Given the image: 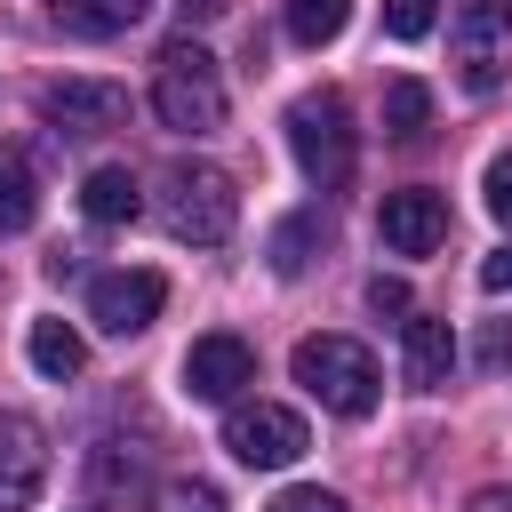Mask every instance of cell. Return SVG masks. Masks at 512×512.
Masks as SVG:
<instances>
[{
    "label": "cell",
    "instance_id": "17",
    "mask_svg": "<svg viewBox=\"0 0 512 512\" xmlns=\"http://www.w3.org/2000/svg\"><path fill=\"white\" fill-rule=\"evenodd\" d=\"M320 248H328V216H320V208H304V216H288V224L272 232V272H280V280H296Z\"/></svg>",
    "mask_w": 512,
    "mask_h": 512
},
{
    "label": "cell",
    "instance_id": "2",
    "mask_svg": "<svg viewBox=\"0 0 512 512\" xmlns=\"http://www.w3.org/2000/svg\"><path fill=\"white\" fill-rule=\"evenodd\" d=\"M152 112L176 136H216L224 128V72L200 40H168L152 64Z\"/></svg>",
    "mask_w": 512,
    "mask_h": 512
},
{
    "label": "cell",
    "instance_id": "22",
    "mask_svg": "<svg viewBox=\"0 0 512 512\" xmlns=\"http://www.w3.org/2000/svg\"><path fill=\"white\" fill-rule=\"evenodd\" d=\"M480 192H488V216H496V224H512V152H496V160H488Z\"/></svg>",
    "mask_w": 512,
    "mask_h": 512
},
{
    "label": "cell",
    "instance_id": "15",
    "mask_svg": "<svg viewBox=\"0 0 512 512\" xmlns=\"http://www.w3.org/2000/svg\"><path fill=\"white\" fill-rule=\"evenodd\" d=\"M32 216H40V176L16 144H0V232H32Z\"/></svg>",
    "mask_w": 512,
    "mask_h": 512
},
{
    "label": "cell",
    "instance_id": "23",
    "mask_svg": "<svg viewBox=\"0 0 512 512\" xmlns=\"http://www.w3.org/2000/svg\"><path fill=\"white\" fill-rule=\"evenodd\" d=\"M272 512H344V496L336 488H288V496H272Z\"/></svg>",
    "mask_w": 512,
    "mask_h": 512
},
{
    "label": "cell",
    "instance_id": "9",
    "mask_svg": "<svg viewBox=\"0 0 512 512\" xmlns=\"http://www.w3.org/2000/svg\"><path fill=\"white\" fill-rule=\"evenodd\" d=\"M40 112L64 128V136H104L128 120V88L120 80H48L40 88Z\"/></svg>",
    "mask_w": 512,
    "mask_h": 512
},
{
    "label": "cell",
    "instance_id": "13",
    "mask_svg": "<svg viewBox=\"0 0 512 512\" xmlns=\"http://www.w3.org/2000/svg\"><path fill=\"white\" fill-rule=\"evenodd\" d=\"M144 8L152 0H48V24L72 32V40H120V32L144 24Z\"/></svg>",
    "mask_w": 512,
    "mask_h": 512
},
{
    "label": "cell",
    "instance_id": "16",
    "mask_svg": "<svg viewBox=\"0 0 512 512\" xmlns=\"http://www.w3.org/2000/svg\"><path fill=\"white\" fill-rule=\"evenodd\" d=\"M24 352H32V368H40L48 384H64V376H80V360H88V344H80V328H64V320H32V336H24Z\"/></svg>",
    "mask_w": 512,
    "mask_h": 512
},
{
    "label": "cell",
    "instance_id": "1",
    "mask_svg": "<svg viewBox=\"0 0 512 512\" xmlns=\"http://www.w3.org/2000/svg\"><path fill=\"white\" fill-rule=\"evenodd\" d=\"M288 152H296L304 184L344 192V184H352V168H360V128H352V104H344L336 88H304V96L288 104Z\"/></svg>",
    "mask_w": 512,
    "mask_h": 512
},
{
    "label": "cell",
    "instance_id": "12",
    "mask_svg": "<svg viewBox=\"0 0 512 512\" xmlns=\"http://www.w3.org/2000/svg\"><path fill=\"white\" fill-rule=\"evenodd\" d=\"M400 368H408V384H416V392H440V384H448V368H456V336H448V320L408 312V320H400Z\"/></svg>",
    "mask_w": 512,
    "mask_h": 512
},
{
    "label": "cell",
    "instance_id": "5",
    "mask_svg": "<svg viewBox=\"0 0 512 512\" xmlns=\"http://www.w3.org/2000/svg\"><path fill=\"white\" fill-rule=\"evenodd\" d=\"M224 448H232L248 472H280V464H296V456L312 448V432H304V416H296V408L232 400V408H224Z\"/></svg>",
    "mask_w": 512,
    "mask_h": 512
},
{
    "label": "cell",
    "instance_id": "7",
    "mask_svg": "<svg viewBox=\"0 0 512 512\" xmlns=\"http://www.w3.org/2000/svg\"><path fill=\"white\" fill-rule=\"evenodd\" d=\"M160 304H168V280L144 272V264L96 272V280H88V320H96L104 336H144V328L160 320Z\"/></svg>",
    "mask_w": 512,
    "mask_h": 512
},
{
    "label": "cell",
    "instance_id": "8",
    "mask_svg": "<svg viewBox=\"0 0 512 512\" xmlns=\"http://www.w3.org/2000/svg\"><path fill=\"white\" fill-rule=\"evenodd\" d=\"M376 240H384L392 256H432V248L448 240V192H432V184L384 192V208H376Z\"/></svg>",
    "mask_w": 512,
    "mask_h": 512
},
{
    "label": "cell",
    "instance_id": "26",
    "mask_svg": "<svg viewBox=\"0 0 512 512\" xmlns=\"http://www.w3.org/2000/svg\"><path fill=\"white\" fill-rule=\"evenodd\" d=\"M480 360H488V368H512V328H488V336H480Z\"/></svg>",
    "mask_w": 512,
    "mask_h": 512
},
{
    "label": "cell",
    "instance_id": "25",
    "mask_svg": "<svg viewBox=\"0 0 512 512\" xmlns=\"http://www.w3.org/2000/svg\"><path fill=\"white\" fill-rule=\"evenodd\" d=\"M368 304L376 312H408V280H368Z\"/></svg>",
    "mask_w": 512,
    "mask_h": 512
},
{
    "label": "cell",
    "instance_id": "20",
    "mask_svg": "<svg viewBox=\"0 0 512 512\" xmlns=\"http://www.w3.org/2000/svg\"><path fill=\"white\" fill-rule=\"evenodd\" d=\"M432 16H440V0H384V32L392 40H424Z\"/></svg>",
    "mask_w": 512,
    "mask_h": 512
},
{
    "label": "cell",
    "instance_id": "24",
    "mask_svg": "<svg viewBox=\"0 0 512 512\" xmlns=\"http://www.w3.org/2000/svg\"><path fill=\"white\" fill-rule=\"evenodd\" d=\"M480 288H488V296H512V248H496V256L480 264Z\"/></svg>",
    "mask_w": 512,
    "mask_h": 512
},
{
    "label": "cell",
    "instance_id": "19",
    "mask_svg": "<svg viewBox=\"0 0 512 512\" xmlns=\"http://www.w3.org/2000/svg\"><path fill=\"white\" fill-rule=\"evenodd\" d=\"M352 24V0H288V40L296 48H328Z\"/></svg>",
    "mask_w": 512,
    "mask_h": 512
},
{
    "label": "cell",
    "instance_id": "6",
    "mask_svg": "<svg viewBox=\"0 0 512 512\" xmlns=\"http://www.w3.org/2000/svg\"><path fill=\"white\" fill-rule=\"evenodd\" d=\"M448 48H456V80H464L472 96H488V88L512 72V8H504V0H472V8L456 16Z\"/></svg>",
    "mask_w": 512,
    "mask_h": 512
},
{
    "label": "cell",
    "instance_id": "3",
    "mask_svg": "<svg viewBox=\"0 0 512 512\" xmlns=\"http://www.w3.org/2000/svg\"><path fill=\"white\" fill-rule=\"evenodd\" d=\"M160 224L176 240H192V248H224L232 224H240V184L224 168H208V160H176L160 176Z\"/></svg>",
    "mask_w": 512,
    "mask_h": 512
},
{
    "label": "cell",
    "instance_id": "11",
    "mask_svg": "<svg viewBox=\"0 0 512 512\" xmlns=\"http://www.w3.org/2000/svg\"><path fill=\"white\" fill-rule=\"evenodd\" d=\"M48 480V440L32 416H0V512H24Z\"/></svg>",
    "mask_w": 512,
    "mask_h": 512
},
{
    "label": "cell",
    "instance_id": "14",
    "mask_svg": "<svg viewBox=\"0 0 512 512\" xmlns=\"http://www.w3.org/2000/svg\"><path fill=\"white\" fill-rule=\"evenodd\" d=\"M80 208H88V224H136V216H144V192H136L128 168H88Z\"/></svg>",
    "mask_w": 512,
    "mask_h": 512
},
{
    "label": "cell",
    "instance_id": "27",
    "mask_svg": "<svg viewBox=\"0 0 512 512\" xmlns=\"http://www.w3.org/2000/svg\"><path fill=\"white\" fill-rule=\"evenodd\" d=\"M464 512H512V488H480V496H472Z\"/></svg>",
    "mask_w": 512,
    "mask_h": 512
},
{
    "label": "cell",
    "instance_id": "21",
    "mask_svg": "<svg viewBox=\"0 0 512 512\" xmlns=\"http://www.w3.org/2000/svg\"><path fill=\"white\" fill-rule=\"evenodd\" d=\"M160 512H224V496L208 480H176V488H160Z\"/></svg>",
    "mask_w": 512,
    "mask_h": 512
},
{
    "label": "cell",
    "instance_id": "18",
    "mask_svg": "<svg viewBox=\"0 0 512 512\" xmlns=\"http://www.w3.org/2000/svg\"><path fill=\"white\" fill-rule=\"evenodd\" d=\"M424 120H432V88H424V80H392V88H384V136H392V144H416Z\"/></svg>",
    "mask_w": 512,
    "mask_h": 512
},
{
    "label": "cell",
    "instance_id": "4",
    "mask_svg": "<svg viewBox=\"0 0 512 512\" xmlns=\"http://www.w3.org/2000/svg\"><path fill=\"white\" fill-rule=\"evenodd\" d=\"M288 368H296V384H304L328 416H368V408H376V392H384L376 352H368L360 336H304Z\"/></svg>",
    "mask_w": 512,
    "mask_h": 512
},
{
    "label": "cell",
    "instance_id": "10",
    "mask_svg": "<svg viewBox=\"0 0 512 512\" xmlns=\"http://www.w3.org/2000/svg\"><path fill=\"white\" fill-rule=\"evenodd\" d=\"M248 384H256V352H248L240 336H200V344L184 352V392H192V400L232 408Z\"/></svg>",
    "mask_w": 512,
    "mask_h": 512
}]
</instances>
